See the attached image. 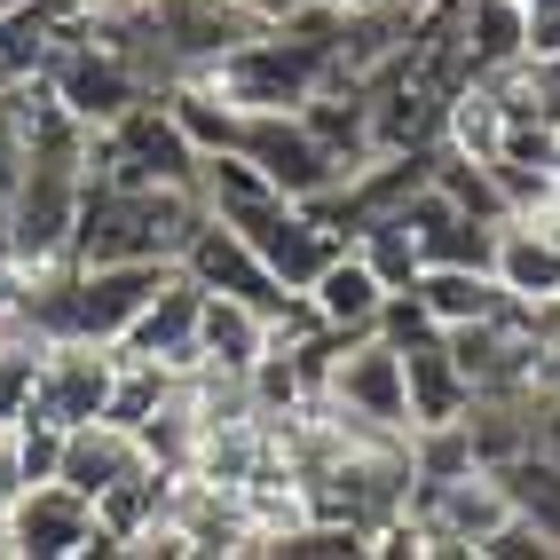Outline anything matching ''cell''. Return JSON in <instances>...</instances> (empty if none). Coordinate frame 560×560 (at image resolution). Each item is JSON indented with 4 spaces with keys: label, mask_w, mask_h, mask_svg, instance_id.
Listing matches in <instances>:
<instances>
[{
    "label": "cell",
    "mask_w": 560,
    "mask_h": 560,
    "mask_svg": "<svg viewBox=\"0 0 560 560\" xmlns=\"http://www.w3.org/2000/svg\"><path fill=\"white\" fill-rule=\"evenodd\" d=\"M221 221H237L245 230V245L269 260V277L284 284V292H308L316 284V269L331 253H340L348 237L340 230H324V221L301 206V198H260V206H245V213H221Z\"/></svg>",
    "instance_id": "obj_6"
},
{
    "label": "cell",
    "mask_w": 560,
    "mask_h": 560,
    "mask_svg": "<svg viewBox=\"0 0 560 560\" xmlns=\"http://www.w3.org/2000/svg\"><path fill=\"white\" fill-rule=\"evenodd\" d=\"M119 537L95 521V505L63 481H24L9 505V560H103Z\"/></svg>",
    "instance_id": "obj_4"
},
{
    "label": "cell",
    "mask_w": 560,
    "mask_h": 560,
    "mask_svg": "<svg viewBox=\"0 0 560 560\" xmlns=\"http://www.w3.org/2000/svg\"><path fill=\"white\" fill-rule=\"evenodd\" d=\"M182 387V371L151 363V355H119V371H110V402H103V419H119V427H142L151 410Z\"/></svg>",
    "instance_id": "obj_23"
},
{
    "label": "cell",
    "mask_w": 560,
    "mask_h": 560,
    "mask_svg": "<svg viewBox=\"0 0 560 560\" xmlns=\"http://www.w3.org/2000/svg\"><path fill=\"white\" fill-rule=\"evenodd\" d=\"M237 151L269 174V190H284V198H316V190H331V182H348L340 159H331L324 142L308 135L301 110H245Z\"/></svg>",
    "instance_id": "obj_7"
},
{
    "label": "cell",
    "mask_w": 560,
    "mask_h": 560,
    "mask_svg": "<svg viewBox=\"0 0 560 560\" xmlns=\"http://www.w3.org/2000/svg\"><path fill=\"white\" fill-rule=\"evenodd\" d=\"M9 331H16V324H0V340H9Z\"/></svg>",
    "instance_id": "obj_32"
},
{
    "label": "cell",
    "mask_w": 560,
    "mask_h": 560,
    "mask_svg": "<svg viewBox=\"0 0 560 560\" xmlns=\"http://www.w3.org/2000/svg\"><path fill=\"white\" fill-rule=\"evenodd\" d=\"M88 174L95 182H174V190H198V142L182 135L166 95H142L110 127H88Z\"/></svg>",
    "instance_id": "obj_2"
},
{
    "label": "cell",
    "mask_w": 560,
    "mask_h": 560,
    "mask_svg": "<svg viewBox=\"0 0 560 560\" xmlns=\"http://www.w3.org/2000/svg\"><path fill=\"white\" fill-rule=\"evenodd\" d=\"M166 498H174V466L142 458L135 474H119V481L95 498V521H103V529L119 537V552H127L142 529H159V521H166Z\"/></svg>",
    "instance_id": "obj_20"
},
{
    "label": "cell",
    "mask_w": 560,
    "mask_h": 560,
    "mask_svg": "<svg viewBox=\"0 0 560 560\" xmlns=\"http://www.w3.org/2000/svg\"><path fill=\"white\" fill-rule=\"evenodd\" d=\"M198 308H206V292L174 269L110 348H119V355H151V363H166V371H198Z\"/></svg>",
    "instance_id": "obj_11"
},
{
    "label": "cell",
    "mask_w": 560,
    "mask_h": 560,
    "mask_svg": "<svg viewBox=\"0 0 560 560\" xmlns=\"http://www.w3.org/2000/svg\"><path fill=\"white\" fill-rule=\"evenodd\" d=\"M260 355H269V316L230 301V292H206V308H198V363L206 371H237V380H245Z\"/></svg>",
    "instance_id": "obj_17"
},
{
    "label": "cell",
    "mask_w": 560,
    "mask_h": 560,
    "mask_svg": "<svg viewBox=\"0 0 560 560\" xmlns=\"http://www.w3.org/2000/svg\"><path fill=\"white\" fill-rule=\"evenodd\" d=\"M410 292L427 301V316L451 331V324H481V316H498L513 308V292L498 284V269H458V260H427L419 277H410Z\"/></svg>",
    "instance_id": "obj_15"
},
{
    "label": "cell",
    "mask_w": 560,
    "mask_h": 560,
    "mask_svg": "<svg viewBox=\"0 0 560 560\" xmlns=\"http://www.w3.org/2000/svg\"><path fill=\"white\" fill-rule=\"evenodd\" d=\"M71 16H80L71 0H16V9H0V88H40Z\"/></svg>",
    "instance_id": "obj_14"
},
{
    "label": "cell",
    "mask_w": 560,
    "mask_h": 560,
    "mask_svg": "<svg viewBox=\"0 0 560 560\" xmlns=\"http://www.w3.org/2000/svg\"><path fill=\"white\" fill-rule=\"evenodd\" d=\"M40 88H48L80 127H110L127 103L151 95V80H142V71L127 63V48H110V40H103V24H95V16H71V32L56 40V56H48V71H40Z\"/></svg>",
    "instance_id": "obj_3"
},
{
    "label": "cell",
    "mask_w": 560,
    "mask_h": 560,
    "mask_svg": "<svg viewBox=\"0 0 560 560\" xmlns=\"http://www.w3.org/2000/svg\"><path fill=\"white\" fill-rule=\"evenodd\" d=\"M174 269L190 277L198 292H230V301H245V308H260V316H277V308L292 301V292L269 277V260L245 245V230H237V221H221V213H198V230L182 237Z\"/></svg>",
    "instance_id": "obj_5"
},
{
    "label": "cell",
    "mask_w": 560,
    "mask_h": 560,
    "mask_svg": "<svg viewBox=\"0 0 560 560\" xmlns=\"http://www.w3.org/2000/svg\"><path fill=\"white\" fill-rule=\"evenodd\" d=\"M387 348H395V340H387ZM402 395H410V434L466 419L474 387H466V371H458V355H451V340H442V331L402 340Z\"/></svg>",
    "instance_id": "obj_12"
},
{
    "label": "cell",
    "mask_w": 560,
    "mask_h": 560,
    "mask_svg": "<svg viewBox=\"0 0 560 560\" xmlns=\"http://www.w3.org/2000/svg\"><path fill=\"white\" fill-rule=\"evenodd\" d=\"M537 451H552V458H560V395H545V402H537Z\"/></svg>",
    "instance_id": "obj_28"
},
{
    "label": "cell",
    "mask_w": 560,
    "mask_h": 560,
    "mask_svg": "<svg viewBox=\"0 0 560 560\" xmlns=\"http://www.w3.org/2000/svg\"><path fill=\"white\" fill-rule=\"evenodd\" d=\"M545 395H560V348L545 355Z\"/></svg>",
    "instance_id": "obj_31"
},
{
    "label": "cell",
    "mask_w": 560,
    "mask_h": 560,
    "mask_svg": "<svg viewBox=\"0 0 560 560\" xmlns=\"http://www.w3.org/2000/svg\"><path fill=\"white\" fill-rule=\"evenodd\" d=\"M348 245L371 260V277H380L387 292L419 277V245H410V221H402V213H371V221H363V230H355Z\"/></svg>",
    "instance_id": "obj_24"
},
{
    "label": "cell",
    "mask_w": 560,
    "mask_h": 560,
    "mask_svg": "<svg viewBox=\"0 0 560 560\" xmlns=\"http://www.w3.org/2000/svg\"><path fill=\"white\" fill-rule=\"evenodd\" d=\"M40 331H9L0 340V427H16L24 410H32V395H40Z\"/></svg>",
    "instance_id": "obj_25"
},
{
    "label": "cell",
    "mask_w": 560,
    "mask_h": 560,
    "mask_svg": "<svg viewBox=\"0 0 560 560\" xmlns=\"http://www.w3.org/2000/svg\"><path fill=\"white\" fill-rule=\"evenodd\" d=\"M9 505H16V490L0 481V560H9Z\"/></svg>",
    "instance_id": "obj_30"
},
{
    "label": "cell",
    "mask_w": 560,
    "mask_h": 560,
    "mask_svg": "<svg viewBox=\"0 0 560 560\" xmlns=\"http://www.w3.org/2000/svg\"><path fill=\"white\" fill-rule=\"evenodd\" d=\"M427 182H434L458 213H481V221H505V213H513L505 190H498V174H490V159H466V151H451V142H434Z\"/></svg>",
    "instance_id": "obj_21"
},
{
    "label": "cell",
    "mask_w": 560,
    "mask_h": 560,
    "mask_svg": "<svg viewBox=\"0 0 560 560\" xmlns=\"http://www.w3.org/2000/svg\"><path fill=\"white\" fill-rule=\"evenodd\" d=\"M80 16H119V9H135V0H71Z\"/></svg>",
    "instance_id": "obj_29"
},
{
    "label": "cell",
    "mask_w": 560,
    "mask_h": 560,
    "mask_svg": "<svg viewBox=\"0 0 560 560\" xmlns=\"http://www.w3.org/2000/svg\"><path fill=\"white\" fill-rule=\"evenodd\" d=\"M308 301H316V316L331 324V331H371L380 324V301H387V284L371 277V260L355 253V245H340L316 269V284H308Z\"/></svg>",
    "instance_id": "obj_18"
},
{
    "label": "cell",
    "mask_w": 560,
    "mask_h": 560,
    "mask_svg": "<svg viewBox=\"0 0 560 560\" xmlns=\"http://www.w3.org/2000/svg\"><path fill=\"white\" fill-rule=\"evenodd\" d=\"M466 48L474 71H498L529 56V32H521V0H466Z\"/></svg>",
    "instance_id": "obj_22"
},
{
    "label": "cell",
    "mask_w": 560,
    "mask_h": 560,
    "mask_svg": "<svg viewBox=\"0 0 560 560\" xmlns=\"http://www.w3.org/2000/svg\"><path fill=\"white\" fill-rule=\"evenodd\" d=\"M110 371H119V348H103V340H48L40 348V395H32V410H48L56 427L103 419Z\"/></svg>",
    "instance_id": "obj_10"
},
{
    "label": "cell",
    "mask_w": 560,
    "mask_h": 560,
    "mask_svg": "<svg viewBox=\"0 0 560 560\" xmlns=\"http://www.w3.org/2000/svg\"><path fill=\"white\" fill-rule=\"evenodd\" d=\"M198 190L174 182H95L80 190V221H71V260H174L182 237L198 230Z\"/></svg>",
    "instance_id": "obj_1"
},
{
    "label": "cell",
    "mask_w": 560,
    "mask_h": 560,
    "mask_svg": "<svg viewBox=\"0 0 560 560\" xmlns=\"http://www.w3.org/2000/svg\"><path fill=\"white\" fill-rule=\"evenodd\" d=\"M142 466V434L119 427V419H80V427H63V458H56V481L63 490H80L88 505L110 490L119 474Z\"/></svg>",
    "instance_id": "obj_13"
},
{
    "label": "cell",
    "mask_w": 560,
    "mask_h": 560,
    "mask_svg": "<svg viewBox=\"0 0 560 560\" xmlns=\"http://www.w3.org/2000/svg\"><path fill=\"white\" fill-rule=\"evenodd\" d=\"M498 284L513 292V301H529V308H545V301H560V245L537 230L529 213H505V230H498Z\"/></svg>",
    "instance_id": "obj_16"
},
{
    "label": "cell",
    "mask_w": 560,
    "mask_h": 560,
    "mask_svg": "<svg viewBox=\"0 0 560 560\" xmlns=\"http://www.w3.org/2000/svg\"><path fill=\"white\" fill-rule=\"evenodd\" d=\"M166 521H174V537L198 560H253V513H245V490H230V481L174 474Z\"/></svg>",
    "instance_id": "obj_8"
},
{
    "label": "cell",
    "mask_w": 560,
    "mask_h": 560,
    "mask_svg": "<svg viewBox=\"0 0 560 560\" xmlns=\"http://www.w3.org/2000/svg\"><path fill=\"white\" fill-rule=\"evenodd\" d=\"M498 474V490H505V505H513V521H529V529L560 552V458L552 451H513V458H498L490 466Z\"/></svg>",
    "instance_id": "obj_19"
},
{
    "label": "cell",
    "mask_w": 560,
    "mask_h": 560,
    "mask_svg": "<svg viewBox=\"0 0 560 560\" xmlns=\"http://www.w3.org/2000/svg\"><path fill=\"white\" fill-rule=\"evenodd\" d=\"M521 32H529V63H560V0H529Z\"/></svg>",
    "instance_id": "obj_27"
},
{
    "label": "cell",
    "mask_w": 560,
    "mask_h": 560,
    "mask_svg": "<svg viewBox=\"0 0 560 560\" xmlns=\"http://www.w3.org/2000/svg\"><path fill=\"white\" fill-rule=\"evenodd\" d=\"M324 402L355 410V419H371V427H402V434H410L402 348H387L380 331H363V340H355V348H340V363H331V380H324Z\"/></svg>",
    "instance_id": "obj_9"
},
{
    "label": "cell",
    "mask_w": 560,
    "mask_h": 560,
    "mask_svg": "<svg viewBox=\"0 0 560 560\" xmlns=\"http://www.w3.org/2000/svg\"><path fill=\"white\" fill-rule=\"evenodd\" d=\"M16 174H24V88H0V221H9Z\"/></svg>",
    "instance_id": "obj_26"
}]
</instances>
